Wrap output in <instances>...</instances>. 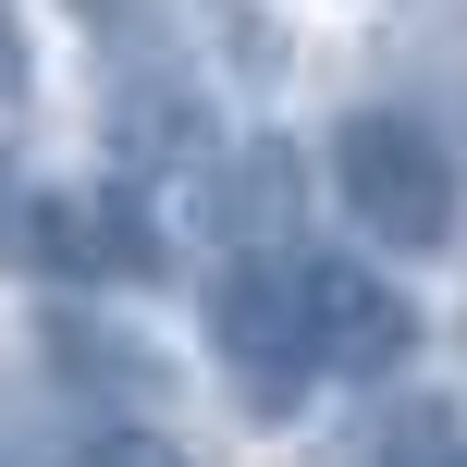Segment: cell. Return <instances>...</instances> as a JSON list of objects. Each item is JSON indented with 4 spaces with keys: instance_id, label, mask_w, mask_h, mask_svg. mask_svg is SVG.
I'll list each match as a JSON object with an SVG mask.
<instances>
[{
    "instance_id": "6da1fadb",
    "label": "cell",
    "mask_w": 467,
    "mask_h": 467,
    "mask_svg": "<svg viewBox=\"0 0 467 467\" xmlns=\"http://www.w3.org/2000/svg\"><path fill=\"white\" fill-rule=\"evenodd\" d=\"M210 357H222L234 406H246L258 431H283L307 394H320V345H307V271H296V246L222 258V283H210Z\"/></svg>"
},
{
    "instance_id": "7a4b0ae2",
    "label": "cell",
    "mask_w": 467,
    "mask_h": 467,
    "mask_svg": "<svg viewBox=\"0 0 467 467\" xmlns=\"http://www.w3.org/2000/svg\"><path fill=\"white\" fill-rule=\"evenodd\" d=\"M332 197H345V222L369 246L431 258L455 234V148L419 111H345L332 123Z\"/></svg>"
},
{
    "instance_id": "3957f363",
    "label": "cell",
    "mask_w": 467,
    "mask_h": 467,
    "mask_svg": "<svg viewBox=\"0 0 467 467\" xmlns=\"http://www.w3.org/2000/svg\"><path fill=\"white\" fill-rule=\"evenodd\" d=\"M307 271V345H320V381H394L419 357V307L394 296L357 258H296Z\"/></svg>"
},
{
    "instance_id": "277c9868",
    "label": "cell",
    "mask_w": 467,
    "mask_h": 467,
    "mask_svg": "<svg viewBox=\"0 0 467 467\" xmlns=\"http://www.w3.org/2000/svg\"><path fill=\"white\" fill-rule=\"evenodd\" d=\"M37 271H62V283H136V271H161V234L136 222L123 185H74V197H37Z\"/></svg>"
},
{
    "instance_id": "5b68a950",
    "label": "cell",
    "mask_w": 467,
    "mask_h": 467,
    "mask_svg": "<svg viewBox=\"0 0 467 467\" xmlns=\"http://www.w3.org/2000/svg\"><path fill=\"white\" fill-rule=\"evenodd\" d=\"M197 222H210V246H222V258L283 246V222H296V148H283V136L222 148V161H210V185H197Z\"/></svg>"
},
{
    "instance_id": "8992f818",
    "label": "cell",
    "mask_w": 467,
    "mask_h": 467,
    "mask_svg": "<svg viewBox=\"0 0 467 467\" xmlns=\"http://www.w3.org/2000/svg\"><path fill=\"white\" fill-rule=\"evenodd\" d=\"M381 467H467V431L443 419V406H406V419L381 431Z\"/></svg>"
},
{
    "instance_id": "52a82bcc",
    "label": "cell",
    "mask_w": 467,
    "mask_h": 467,
    "mask_svg": "<svg viewBox=\"0 0 467 467\" xmlns=\"http://www.w3.org/2000/svg\"><path fill=\"white\" fill-rule=\"evenodd\" d=\"M62 467H185V443H172V431H87Z\"/></svg>"
},
{
    "instance_id": "ba28073f",
    "label": "cell",
    "mask_w": 467,
    "mask_h": 467,
    "mask_svg": "<svg viewBox=\"0 0 467 467\" xmlns=\"http://www.w3.org/2000/svg\"><path fill=\"white\" fill-rule=\"evenodd\" d=\"M0 271H37V185L0 161Z\"/></svg>"
},
{
    "instance_id": "9c48e42d",
    "label": "cell",
    "mask_w": 467,
    "mask_h": 467,
    "mask_svg": "<svg viewBox=\"0 0 467 467\" xmlns=\"http://www.w3.org/2000/svg\"><path fill=\"white\" fill-rule=\"evenodd\" d=\"M25 87H37V37H25V13L0 0V111H25Z\"/></svg>"
}]
</instances>
